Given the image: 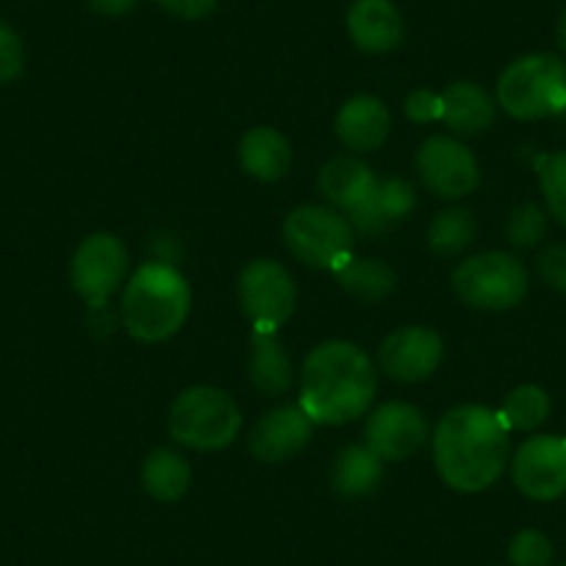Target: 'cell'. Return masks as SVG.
I'll use <instances>...</instances> for the list:
<instances>
[{
  "label": "cell",
  "mask_w": 566,
  "mask_h": 566,
  "mask_svg": "<svg viewBox=\"0 0 566 566\" xmlns=\"http://www.w3.org/2000/svg\"><path fill=\"white\" fill-rule=\"evenodd\" d=\"M439 478L464 494L494 486L509 461V428L497 411L459 406L444 413L433 433Z\"/></svg>",
  "instance_id": "obj_1"
},
{
  "label": "cell",
  "mask_w": 566,
  "mask_h": 566,
  "mask_svg": "<svg viewBox=\"0 0 566 566\" xmlns=\"http://www.w3.org/2000/svg\"><path fill=\"white\" fill-rule=\"evenodd\" d=\"M373 361L350 342H325L308 353L303 364L301 408L312 422L345 424L364 417L373 406Z\"/></svg>",
  "instance_id": "obj_2"
},
{
  "label": "cell",
  "mask_w": 566,
  "mask_h": 566,
  "mask_svg": "<svg viewBox=\"0 0 566 566\" xmlns=\"http://www.w3.org/2000/svg\"><path fill=\"white\" fill-rule=\"evenodd\" d=\"M192 292L170 264H145L130 275L119 317L123 328L139 342H165L184 328Z\"/></svg>",
  "instance_id": "obj_3"
},
{
  "label": "cell",
  "mask_w": 566,
  "mask_h": 566,
  "mask_svg": "<svg viewBox=\"0 0 566 566\" xmlns=\"http://www.w3.org/2000/svg\"><path fill=\"white\" fill-rule=\"evenodd\" d=\"M497 103L514 119H544L566 112V62L553 53H527L505 67Z\"/></svg>",
  "instance_id": "obj_4"
},
{
  "label": "cell",
  "mask_w": 566,
  "mask_h": 566,
  "mask_svg": "<svg viewBox=\"0 0 566 566\" xmlns=\"http://www.w3.org/2000/svg\"><path fill=\"white\" fill-rule=\"evenodd\" d=\"M242 428V413L228 391L214 386H192L176 397L170 408V433L184 448L214 453L228 448Z\"/></svg>",
  "instance_id": "obj_5"
},
{
  "label": "cell",
  "mask_w": 566,
  "mask_h": 566,
  "mask_svg": "<svg viewBox=\"0 0 566 566\" xmlns=\"http://www.w3.org/2000/svg\"><path fill=\"white\" fill-rule=\"evenodd\" d=\"M453 290L467 306L505 312L525 301L527 270L514 255L492 250L461 261L453 272Z\"/></svg>",
  "instance_id": "obj_6"
},
{
  "label": "cell",
  "mask_w": 566,
  "mask_h": 566,
  "mask_svg": "<svg viewBox=\"0 0 566 566\" xmlns=\"http://www.w3.org/2000/svg\"><path fill=\"white\" fill-rule=\"evenodd\" d=\"M283 242L292 255L317 270H342L353 259L350 222L325 206H301L283 222Z\"/></svg>",
  "instance_id": "obj_7"
},
{
  "label": "cell",
  "mask_w": 566,
  "mask_h": 566,
  "mask_svg": "<svg viewBox=\"0 0 566 566\" xmlns=\"http://www.w3.org/2000/svg\"><path fill=\"white\" fill-rule=\"evenodd\" d=\"M239 301L255 331L275 334L297 306L295 281L277 261L255 259L239 275Z\"/></svg>",
  "instance_id": "obj_8"
},
{
  "label": "cell",
  "mask_w": 566,
  "mask_h": 566,
  "mask_svg": "<svg viewBox=\"0 0 566 566\" xmlns=\"http://www.w3.org/2000/svg\"><path fill=\"white\" fill-rule=\"evenodd\" d=\"M128 275V250L114 233H92L75 248L70 261V281L73 290L90 303L103 308V303L119 290Z\"/></svg>",
  "instance_id": "obj_9"
},
{
  "label": "cell",
  "mask_w": 566,
  "mask_h": 566,
  "mask_svg": "<svg viewBox=\"0 0 566 566\" xmlns=\"http://www.w3.org/2000/svg\"><path fill=\"white\" fill-rule=\"evenodd\" d=\"M514 486L536 503H553L566 494V439L533 437L522 442L511 461Z\"/></svg>",
  "instance_id": "obj_10"
},
{
  "label": "cell",
  "mask_w": 566,
  "mask_h": 566,
  "mask_svg": "<svg viewBox=\"0 0 566 566\" xmlns=\"http://www.w3.org/2000/svg\"><path fill=\"white\" fill-rule=\"evenodd\" d=\"M417 170L424 187L448 200L464 198L481 181L475 156L450 136H431L422 142L417 154Z\"/></svg>",
  "instance_id": "obj_11"
},
{
  "label": "cell",
  "mask_w": 566,
  "mask_h": 566,
  "mask_svg": "<svg viewBox=\"0 0 566 566\" xmlns=\"http://www.w3.org/2000/svg\"><path fill=\"white\" fill-rule=\"evenodd\" d=\"M442 353L444 345L437 331L408 325V328L386 336L378 350V361L389 378L400 380V384H419L437 373V367L442 364Z\"/></svg>",
  "instance_id": "obj_12"
},
{
  "label": "cell",
  "mask_w": 566,
  "mask_h": 566,
  "mask_svg": "<svg viewBox=\"0 0 566 566\" xmlns=\"http://www.w3.org/2000/svg\"><path fill=\"white\" fill-rule=\"evenodd\" d=\"M367 448L380 461H406L419 453L428 439L424 417L408 402H386L367 419Z\"/></svg>",
  "instance_id": "obj_13"
},
{
  "label": "cell",
  "mask_w": 566,
  "mask_h": 566,
  "mask_svg": "<svg viewBox=\"0 0 566 566\" xmlns=\"http://www.w3.org/2000/svg\"><path fill=\"white\" fill-rule=\"evenodd\" d=\"M312 424L303 408H275L255 422L250 433V453L266 464H281L306 448Z\"/></svg>",
  "instance_id": "obj_14"
},
{
  "label": "cell",
  "mask_w": 566,
  "mask_h": 566,
  "mask_svg": "<svg viewBox=\"0 0 566 566\" xmlns=\"http://www.w3.org/2000/svg\"><path fill=\"white\" fill-rule=\"evenodd\" d=\"M347 34L358 51L380 56L402 42V18L391 0H356L347 12Z\"/></svg>",
  "instance_id": "obj_15"
},
{
  "label": "cell",
  "mask_w": 566,
  "mask_h": 566,
  "mask_svg": "<svg viewBox=\"0 0 566 566\" xmlns=\"http://www.w3.org/2000/svg\"><path fill=\"white\" fill-rule=\"evenodd\" d=\"M413 206H417V195L408 181H400V178L375 181L367 198L350 209V226L361 233H384L406 220Z\"/></svg>",
  "instance_id": "obj_16"
},
{
  "label": "cell",
  "mask_w": 566,
  "mask_h": 566,
  "mask_svg": "<svg viewBox=\"0 0 566 566\" xmlns=\"http://www.w3.org/2000/svg\"><path fill=\"white\" fill-rule=\"evenodd\" d=\"M391 130V114L384 101L373 95L350 97L336 114V134L342 145L356 154H373L386 142Z\"/></svg>",
  "instance_id": "obj_17"
},
{
  "label": "cell",
  "mask_w": 566,
  "mask_h": 566,
  "mask_svg": "<svg viewBox=\"0 0 566 566\" xmlns=\"http://www.w3.org/2000/svg\"><path fill=\"white\" fill-rule=\"evenodd\" d=\"M239 161H242L244 172L255 181H281L290 170L292 150L290 142L283 139V134H277L275 128H261L248 130L242 136V145H239Z\"/></svg>",
  "instance_id": "obj_18"
},
{
  "label": "cell",
  "mask_w": 566,
  "mask_h": 566,
  "mask_svg": "<svg viewBox=\"0 0 566 566\" xmlns=\"http://www.w3.org/2000/svg\"><path fill=\"white\" fill-rule=\"evenodd\" d=\"M442 119L461 136L481 134L494 123V103L483 86L472 81H455L442 92Z\"/></svg>",
  "instance_id": "obj_19"
},
{
  "label": "cell",
  "mask_w": 566,
  "mask_h": 566,
  "mask_svg": "<svg viewBox=\"0 0 566 566\" xmlns=\"http://www.w3.org/2000/svg\"><path fill=\"white\" fill-rule=\"evenodd\" d=\"M250 380L266 397H277L290 389L292 364L275 334L253 331L250 339Z\"/></svg>",
  "instance_id": "obj_20"
},
{
  "label": "cell",
  "mask_w": 566,
  "mask_h": 566,
  "mask_svg": "<svg viewBox=\"0 0 566 566\" xmlns=\"http://www.w3.org/2000/svg\"><path fill=\"white\" fill-rule=\"evenodd\" d=\"M378 178L373 176L364 161L350 159V156H336L328 165L319 170V192L331 200V203L342 206L350 211L353 206L361 203L367 198L369 189L375 187Z\"/></svg>",
  "instance_id": "obj_21"
},
{
  "label": "cell",
  "mask_w": 566,
  "mask_h": 566,
  "mask_svg": "<svg viewBox=\"0 0 566 566\" xmlns=\"http://www.w3.org/2000/svg\"><path fill=\"white\" fill-rule=\"evenodd\" d=\"M192 483V467L176 450L159 448L142 464V486L159 503H176Z\"/></svg>",
  "instance_id": "obj_22"
},
{
  "label": "cell",
  "mask_w": 566,
  "mask_h": 566,
  "mask_svg": "<svg viewBox=\"0 0 566 566\" xmlns=\"http://www.w3.org/2000/svg\"><path fill=\"white\" fill-rule=\"evenodd\" d=\"M380 478H384V467L367 444H350L336 455L334 489L342 497H367L378 489Z\"/></svg>",
  "instance_id": "obj_23"
},
{
  "label": "cell",
  "mask_w": 566,
  "mask_h": 566,
  "mask_svg": "<svg viewBox=\"0 0 566 566\" xmlns=\"http://www.w3.org/2000/svg\"><path fill=\"white\" fill-rule=\"evenodd\" d=\"M342 290L361 303H380L395 292L397 275L378 259H350L334 272Z\"/></svg>",
  "instance_id": "obj_24"
},
{
  "label": "cell",
  "mask_w": 566,
  "mask_h": 566,
  "mask_svg": "<svg viewBox=\"0 0 566 566\" xmlns=\"http://www.w3.org/2000/svg\"><path fill=\"white\" fill-rule=\"evenodd\" d=\"M497 413L509 431H533L549 417V395L542 386H516L514 391L505 395L503 408Z\"/></svg>",
  "instance_id": "obj_25"
},
{
  "label": "cell",
  "mask_w": 566,
  "mask_h": 566,
  "mask_svg": "<svg viewBox=\"0 0 566 566\" xmlns=\"http://www.w3.org/2000/svg\"><path fill=\"white\" fill-rule=\"evenodd\" d=\"M475 239V220L467 209H448L431 222L428 228V244L437 255H459Z\"/></svg>",
  "instance_id": "obj_26"
},
{
  "label": "cell",
  "mask_w": 566,
  "mask_h": 566,
  "mask_svg": "<svg viewBox=\"0 0 566 566\" xmlns=\"http://www.w3.org/2000/svg\"><path fill=\"white\" fill-rule=\"evenodd\" d=\"M536 172L538 184H542L544 200H547L549 214L566 228V150L538 156Z\"/></svg>",
  "instance_id": "obj_27"
},
{
  "label": "cell",
  "mask_w": 566,
  "mask_h": 566,
  "mask_svg": "<svg viewBox=\"0 0 566 566\" xmlns=\"http://www.w3.org/2000/svg\"><path fill=\"white\" fill-rule=\"evenodd\" d=\"M511 566H553V542L536 527H525L509 542Z\"/></svg>",
  "instance_id": "obj_28"
},
{
  "label": "cell",
  "mask_w": 566,
  "mask_h": 566,
  "mask_svg": "<svg viewBox=\"0 0 566 566\" xmlns=\"http://www.w3.org/2000/svg\"><path fill=\"white\" fill-rule=\"evenodd\" d=\"M544 228H547L544 211L536 203H522L511 211L505 231H509V242L514 248H533L544 237Z\"/></svg>",
  "instance_id": "obj_29"
},
{
  "label": "cell",
  "mask_w": 566,
  "mask_h": 566,
  "mask_svg": "<svg viewBox=\"0 0 566 566\" xmlns=\"http://www.w3.org/2000/svg\"><path fill=\"white\" fill-rule=\"evenodd\" d=\"M25 67V48L18 31L0 20V84H12Z\"/></svg>",
  "instance_id": "obj_30"
},
{
  "label": "cell",
  "mask_w": 566,
  "mask_h": 566,
  "mask_svg": "<svg viewBox=\"0 0 566 566\" xmlns=\"http://www.w3.org/2000/svg\"><path fill=\"white\" fill-rule=\"evenodd\" d=\"M538 275L549 290L566 295V244H553L538 255Z\"/></svg>",
  "instance_id": "obj_31"
},
{
  "label": "cell",
  "mask_w": 566,
  "mask_h": 566,
  "mask_svg": "<svg viewBox=\"0 0 566 566\" xmlns=\"http://www.w3.org/2000/svg\"><path fill=\"white\" fill-rule=\"evenodd\" d=\"M406 114L413 123H433V119H442V95L431 90H417L408 95L406 101Z\"/></svg>",
  "instance_id": "obj_32"
},
{
  "label": "cell",
  "mask_w": 566,
  "mask_h": 566,
  "mask_svg": "<svg viewBox=\"0 0 566 566\" xmlns=\"http://www.w3.org/2000/svg\"><path fill=\"white\" fill-rule=\"evenodd\" d=\"M156 3L181 20H203L217 9V0H156Z\"/></svg>",
  "instance_id": "obj_33"
},
{
  "label": "cell",
  "mask_w": 566,
  "mask_h": 566,
  "mask_svg": "<svg viewBox=\"0 0 566 566\" xmlns=\"http://www.w3.org/2000/svg\"><path fill=\"white\" fill-rule=\"evenodd\" d=\"M139 7V0H90V9L101 18H125Z\"/></svg>",
  "instance_id": "obj_34"
},
{
  "label": "cell",
  "mask_w": 566,
  "mask_h": 566,
  "mask_svg": "<svg viewBox=\"0 0 566 566\" xmlns=\"http://www.w3.org/2000/svg\"><path fill=\"white\" fill-rule=\"evenodd\" d=\"M555 36H558V45H560V51H564V56H566V9H564V12H560L558 29H555Z\"/></svg>",
  "instance_id": "obj_35"
},
{
  "label": "cell",
  "mask_w": 566,
  "mask_h": 566,
  "mask_svg": "<svg viewBox=\"0 0 566 566\" xmlns=\"http://www.w3.org/2000/svg\"><path fill=\"white\" fill-rule=\"evenodd\" d=\"M564 439H566V437H564Z\"/></svg>",
  "instance_id": "obj_36"
},
{
  "label": "cell",
  "mask_w": 566,
  "mask_h": 566,
  "mask_svg": "<svg viewBox=\"0 0 566 566\" xmlns=\"http://www.w3.org/2000/svg\"><path fill=\"white\" fill-rule=\"evenodd\" d=\"M564 566H566V564H564Z\"/></svg>",
  "instance_id": "obj_37"
}]
</instances>
